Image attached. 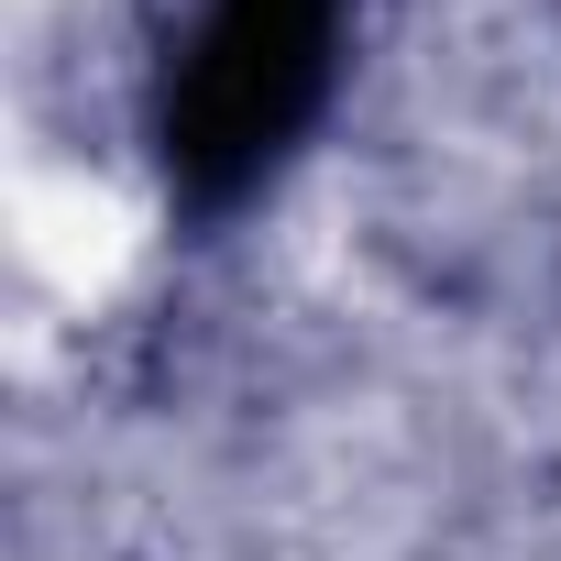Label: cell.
<instances>
[{
  "label": "cell",
  "instance_id": "cell-1",
  "mask_svg": "<svg viewBox=\"0 0 561 561\" xmlns=\"http://www.w3.org/2000/svg\"><path fill=\"white\" fill-rule=\"evenodd\" d=\"M342 0H209L187 67L165 78V176L198 209H231L331 89Z\"/></svg>",
  "mask_w": 561,
  "mask_h": 561
}]
</instances>
